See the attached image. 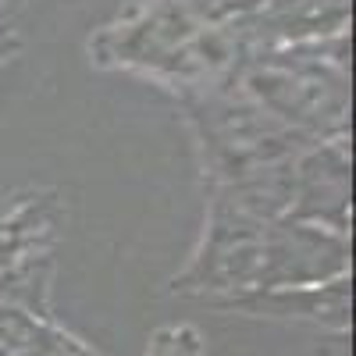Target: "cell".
<instances>
[{
    "label": "cell",
    "instance_id": "6da1fadb",
    "mask_svg": "<svg viewBox=\"0 0 356 356\" xmlns=\"http://www.w3.org/2000/svg\"><path fill=\"white\" fill-rule=\"evenodd\" d=\"M260 0H132L89 36V61L186 93L232 79L250 57L246 22Z\"/></svg>",
    "mask_w": 356,
    "mask_h": 356
},
{
    "label": "cell",
    "instance_id": "7a4b0ae2",
    "mask_svg": "<svg viewBox=\"0 0 356 356\" xmlns=\"http://www.w3.org/2000/svg\"><path fill=\"white\" fill-rule=\"evenodd\" d=\"M349 264L353 235L289 218L264 221L221 203H207L200 239L168 292L211 307L246 292L346 278L353 275Z\"/></svg>",
    "mask_w": 356,
    "mask_h": 356
},
{
    "label": "cell",
    "instance_id": "3957f363",
    "mask_svg": "<svg viewBox=\"0 0 356 356\" xmlns=\"http://www.w3.org/2000/svg\"><path fill=\"white\" fill-rule=\"evenodd\" d=\"M243 93L310 143L349 136L353 118V40L349 33L253 50L235 72Z\"/></svg>",
    "mask_w": 356,
    "mask_h": 356
},
{
    "label": "cell",
    "instance_id": "277c9868",
    "mask_svg": "<svg viewBox=\"0 0 356 356\" xmlns=\"http://www.w3.org/2000/svg\"><path fill=\"white\" fill-rule=\"evenodd\" d=\"M175 100L182 107L196 143L203 189L228 186L260 168L292 161L307 146H314L310 139L275 122L257 100H250L243 86L235 82V75L175 93Z\"/></svg>",
    "mask_w": 356,
    "mask_h": 356
},
{
    "label": "cell",
    "instance_id": "5b68a950",
    "mask_svg": "<svg viewBox=\"0 0 356 356\" xmlns=\"http://www.w3.org/2000/svg\"><path fill=\"white\" fill-rule=\"evenodd\" d=\"M65 232L57 189H18L0 196V303L54 314V271Z\"/></svg>",
    "mask_w": 356,
    "mask_h": 356
},
{
    "label": "cell",
    "instance_id": "8992f818",
    "mask_svg": "<svg viewBox=\"0 0 356 356\" xmlns=\"http://www.w3.org/2000/svg\"><path fill=\"white\" fill-rule=\"evenodd\" d=\"M285 218L353 235V136L314 143L296 157Z\"/></svg>",
    "mask_w": 356,
    "mask_h": 356
},
{
    "label": "cell",
    "instance_id": "52a82bcc",
    "mask_svg": "<svg viewBox=\"0 0 356 356\" xmlns=\"http://www.w3.org/2000/svg\"><path fill=\"white\" fill-rule=\"evenodd\" d=\"M218 314H239L257 321H282V324H307L324 335H349L353 324V275L332 278L321 285H285L246 292L235 300L211 303Z\"/></svg>",
    "mask_w": 356,
    "mask_h": 356
},
{
    "label": "cell",
    "instance_id": "ba28073f",
    "mask_svg": "<svg viewBox=\"0 0 356 356\" xmlns=\"http://www.w3.org/2000/svg\"><path fill=\"white\" fill-rule=\"evenodd\" d=\"M79 342L57 314H33L15 303H0V356H61Z\"/></svg>",
    "mask_w": 356,
    "mask_h": 356
},
{
    "label": "cell",
    "instance_id": "9c48e42d",
    "mask_svg": "<svg viewBox=\"0 0 356 356\" xmlns=\"http://www.w3.org/2000/svg\"><path fill=\"white\" fill-rule=\"evenodd\" d=\"M18 50H22V36L15 29H0V72H4L11 57H18Z\"/></svg>",
    "mask_w": 356,
    "mask_h": 356
},
{
    "label": "cell",
    "instance_id": "30bf717a",
    "mask_svg": "<svg viewBox=\"0 0 356 356\" xmlns=\"http://www.w3.org/2000/svg\"><path fill=\"white\" fill-rule=\"evenodd\" d=\"M29 8V0H0V29H15V18Z\"/></svg>",
    "mask_w": 356,
    "mask_h": 356
}]
</instances>
